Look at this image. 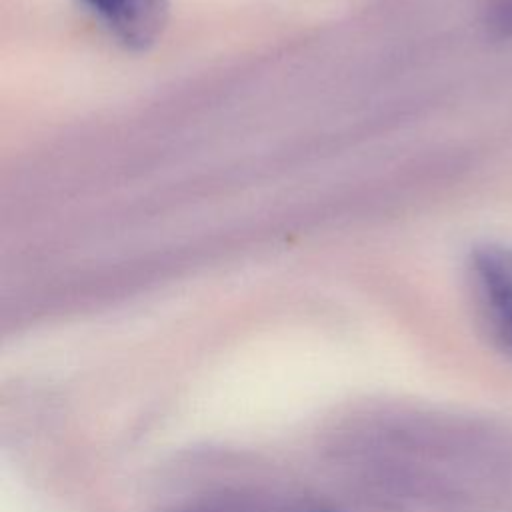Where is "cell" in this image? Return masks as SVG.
<instances>
[{
    "label": "cell",
    "instance_id": "cell-2",
    "mask_svg": "<svg viewBox=\"0 0 512 512\" xmlns=\"http://www.w3.org/2000/svg\"><path fill=\"white\" fill-rule=\"evenodd\" d=\"M130 50H146L158 42L166 24L168 0H74Z\"/></svg>",
    "mask_w": 512,
    "mask_h": 512
},
{
    "label": "cell",
    "instance_id": "cell-4",
    "mask_svg": "<svg viewBox=\"0 0 512 512\" xmlns=\"http://www.w3.org/2000/svg\"><path fill=\"white\" fill-rule=\"evenodd\" d=\"M320 512H326V510H320Z\"/></svg>",
    "mask_w": 512,
    "mask_h": 512
},
{
    "label": "cell",
    "instance_id": "cell-1",
    "mask_svg": "<svg viewBox=\"0 0 512 512\" xmlns=\"http://www.w3.org/2000/svg\"><path fill=\"white\" fill-rule=\"evenodd\" d=\"M468 276L490 340L512 356V248L494 244L474 248L468 260Z\"/></svg>",
    "mask_w": 512,
    "mask_h": 512
},
{
    "label": "cell",
    "instance_id": "cell-3",
    "mask_svg": "<svg viewBox=\"0 0 512 512\" xmlns=\"http://www.w3.org/2000/svg\"><path fill=\"white\" fill-rule=\"evenodd\" d=\"M502 14L506 24L512 28V0H502Z\"/></svg>",
    "mask_w": 512,
    "mask_h": 512
}]
</instances>
